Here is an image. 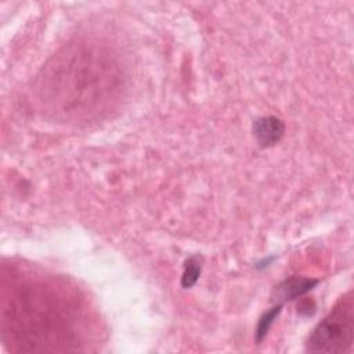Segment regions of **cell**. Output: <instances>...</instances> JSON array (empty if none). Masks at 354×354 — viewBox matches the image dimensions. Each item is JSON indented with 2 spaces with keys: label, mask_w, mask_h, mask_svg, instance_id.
I'll use <instances>...</instances> for the list:
<instances>
[{
  "label": "cell",
  "mask_w": 354,
  "mask_h": 354,
  "mask_svg": "<svg viewBox=\"0 0 354 354\" xmlns=\"http://www.w3.org/2000/svg\"><path fill=\"white\" fill-rule=\"evenodd\" d=\"M122 87L123 72L111 51L93 41H76L43 66L37 95L55 118L82 122L106 112Z\"/></svg>",
  "instance_id": "cell-1"
},
{
  "label": "cell",
  "mask_w": 354,
  "mask_h": 354,
  "mask_svg": "<svg viewBox=\"0 0 354 354\" xmlns=\"http://www.w3.org/2000/svg\"><path fill=\"white\" fill-rule=\"evenodd\" d=\"M43 286L26 285L6 300L3 328L6 337L22 351L68 350L69 322L64 308Z\"/></svg>",
  "instance_id": "cell-2"
},
{
  "label": "cell",
  "mask_w": 354,
  "mask_h": 354,
  "mask_svg": "<svg viewBox=\"0 0 354 354\" xmlns=\"http://www.w3.org/2000/svg\"><path fill=\"white\" fill-rule=\"evenodd\" d=\"M354 339V301L351 292L343 295L325 318L313 329L307 340L311 353H346Z\"/></svg>",
  "instance_id": "cell-3"
},
{
  "label": "cell",
  "mask_w": 354,
  "mask_h": 354,
  "mask_svg": "<svg viewBox=\"0 0 354 354\" xmlns=\"http://www.w3.org/2000/svg\"><path fill=\"white\" fill-rule=\"evenodd\" d=\"M285 133V124L275 116H263L254 120L253 134L261 147H271L277 144Z\"/></svg>",
  "instance_id": "cell-4"
},
{
  "label": "cell",
  "mask_w": 354,
  "mask_h": 354,
  "mask_svg": "<svg viewBox=\"0 0 354 354\" xmlns=\"http://www.w3.org/2000/svg\"><path fill=\"white\" fill-rule=\"evenodd\" d=\"M317 279H310V278H301V277H292L289 279H285L281 282L278 286H275V293L278 299V304H282V301L292 300L297 296L304 295L313 286L317 283Z\"/></svg>",
  "instance_id": "cell-5"
},
{
  "label": "cell",
  "mask_w": 354,
  "mask_h": 354,
  "mask_svg": "<svg viewBox=\"0 0 354 354\" xmlns=\"http://www.w3.org/2000/svg\"><path fill=\"white\" fill-rule=\"evenodd\" d=\"M201 260L199 257H189L185 264H184V271L181 277V286L183 288H191L192 285L196 283L199 275H201Z\"/></svg>",
  "instance_id": "cell-6"
},
{
  "label": "cell",
  "mask_w": 354,
  "mask_h": 354,
  "mask_svg": "<svg viewBox=\"0 0 354 354\" xmlns=\"http://www.w3.org/2000/svg\"><path fill=\"white\" fill-rule=\"evenodd\" d=\"M281 307H282V304H277V306H274L270 311L264 313V314H263V317L259 319L257 329H256L257 342H261V340H263V337L267 335V332H268V329L271 328V325H272L274 319H275V318H277V315L279 314Z\"/></svg>",
  "instance_id": "cell-7"
}]
</instances>
